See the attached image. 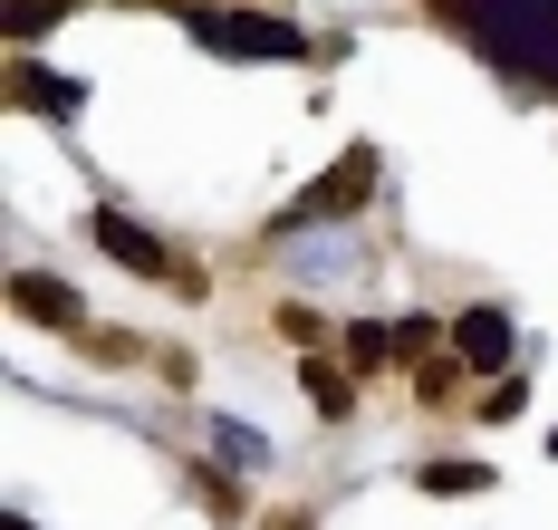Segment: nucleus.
<instances>
[{
    "instance_id": "1",
    "label": "nucleus",
    "mask_w": 558,
    "mask_h": 530,
    "mask_svg": "<svg viewBox=\"0 0 558 530\" xmlns=\"http://www.w3.org/2000/svg\"><path fill=\"white\" fill-rule=\"evenodd\" d=\"M376 174H386V165H376V145H347L328 174L289 203V222H347V213H366V203H376Z\"/></svg>"
},
{
    "instance_id": "2",
    "label": "nucleus",
    "mask_w": 558,
    "mask_h": 530,
    "mask_svg": "<svg viewBox=\"0 0 558 530\" xmlns=\"http://www.w3.org/2000/svg\"><path fill=\"white\" fill-rule=\"evenodd\" d=\"M193 39H213L231 59H308V39L289 20H241V10H193Z\"/></svg>"
},
{
    "instance_id": "3",
    "label": "nucleus",
    "mask_w": 558,
    "mask_h": 530,
    "mask_svg": "<svg viewBox=\"0 0 558 530\" xmlns=\"http://www.w3.org/2000/svg\"><path fill=\"white\" fill-rule=\"evenodd\" d=\"M10 309H20V318H39V328H68V338H87V299L68 290L58 270H20V280H10Z\"/></svg>"
},
{
    "instance_id": "4",
    "label": "nucleus",
    "mask_w": 558,
    "mask_h": 530,
    "mask_svg": "<svg viewBox=\"0 0 558 530\" xmlns=\"http://www.w3.org/2000/svg\"><path fill=\"white\" fill-rule=\"evenodd\" d=\"M97 251H107L116 270H135V280H165V270H183L165 241H155V232H135L125 213H97Z\"/></svg>"
},
{
    "instance_id": "5",
    "label": "nucleus",
    "mask_w": 558,
    "mask_h": 530,
    "mask_svg": "<svg viewBox=\"0 0 558 530\" xmlns=\"http://www.w3.org/2000/svg\"><path fill=\"white\" fill-rule=\"evenodd\" d=\"M452 357H462V366H510V357H520V328H510L501 309H462V318H452Z\"/></svg>"
},
{
    "instance_id": "6",
    "label": "nucleus",
    "mask_w": 558,
    "mask_h": 530,
    "mask_svg": "<svg viewBox=\"0 0 558 530\" xmlns=\"http://www.w3.org/2000/svg\"><path fill=\"white\" fill-rule=\"evenodd\" d=\"M10 107H39V117H77L87 97H77V77H49V68L10 59Z\"/></svg>"
},
{
    "instance_id": "7",
    "label": "nucleus",
    "mask_w": 558,
    "mask_h": 530,
    "mask_svg": "<svg viewBox=\"0 0 558 530\" xmlns=\"http://www.w3.org/2000/svg\"><path fill=\"white\" fill-rule=\"evenodd\" d=\"M414 482L452 502V492H492V463H472V454H434V463H414Z\"/></svg>"
},
{
    "instance_id": "8",
    "label": "nucleus",
    "mask_w": 558,
    "mask_h": 530,
    "mask_svg": "<svg viewBox=\"0 0 558 530\" xmlns=\"http://www.w3.org/2000/svg\"><path fill=\"white\" fill-rule=\"evenodd\" d=\"M299 386H308V406L328 414V424H347V414H356V386H347V376H337L328 357H299Z\"/></svg>"
},
{
    "instance_id": "9",
    "label": "nucleus",
    "mask_w": 558,
    "mask_h": 530,
    "mask_svg": "<svg viewBox=\"0 0 558 530\" xmlns=\"http://www.w3.org/2000/svg\"><path fill=\"white\" fill-rule=\"evenodd\" d=\"M68 10H87V0H0V39L29 49V39H39L49 20H68Z\"/></svg>"
},
{
    "instance_id": "10",
    "label": "nucleus",
    "mask_w": 558,
    "mask_h": 530,
    "mask_svg": "<svg viewBox=\"0 0 558 530\" xmlns=\"http://www.w3.org/2000/svg\"><path fill=\"white\" fill-rule=\"evenodd\" d=\"M77 348L97 357V366H155V348H145V338H135V328H87V338H77Z\"/></svg>"
},
{
    "instance_id": "11",
    "label": "nucleus",
    "mask_w": 558,
    "mask_h": 530,
    "mask_svg": "<svg viewBox=\"0 0 558 530\" xmlns=\"http://www.w3.org/2000/svg\"><path fill=\"white\" fill-rule=\"evenodd\" d=\"M193 502H203L213 521H241V482H231V472H213V463H193Z\"/></svg>"
},
{
    "instance_id": "12",
    "label": "nucleus",
    "mask_w": 558,
    "mask_h": 530,
    "mask_svg": "<svg viewBox=\"0 0 558 530\" xmlns=\"http://www.w3.org/2000/svg\"><path fill=\"white\" fill-rule=\"evenodd\" d=\"M347 366H356V376H386L395 366V328H347Z\"/></svg>"
},
{
    "instance_id": "13",
    "label": "nucleus",
    "mask_w": 558,
    "mask_h": 530,
    "mask_svg": "<svg viewBox=\"0 0 558 530\" xmlns=\"http://www.w3.org/2000/svg\"><path fill=\"white\" fill-rule=\"evenodd\" d=\"M462 376H472L462 357H434V366L414 376V396H424V406H452V396H462Z\"/></svg>"
},
{
    "instance_id": "14",
    "label": "nucleus",
    "mask_w": 558,
    "mask_h": 530,
    "mask_svg": "<svg viewBox=\"0 0 558 530\" xmlns=\"http://www.w3.org/2000/svg\"><path fill=\"white\" fill-rule=\"evenodd\" d=\"M520 406H530V376H501V386H482V424H510Z\"/></svg>"
},
{
    "instance_id": "15",
    "label": "nucleus",
    "mask_w": 558,
    "mask_h": 530,
    "mask_svg": "<svg viewBox=\"0 0 558 530\" xmlns=\"http://www.w3.org/2000/svg\"><path fill=\"white\" fill-rule=\"evenodd\" d=\"M279 338H299V348H308V338H318V309H299V299H279Z\"/></svg>"
},
{
    "instance_id": "16",
    "label": "nucleus",
    "mask_w": 558,
    "mask_h": 530,
    "mask_svg": "<svg viewBox=\"0 0 558 530\" xmlns=\"http://www.w3.org/2000/svg\"><path fill=\"white\" fill-rule=\"evenodd\" d=\"M155 376L165 386H193V348H155Z\"/></svg>"
},
{
    "instance_id": "17",
    "label": "nucleus",
    "mask_w": 558,
    "mask_h": 530,
    "mask_svg": "<svg viewBox=\"0 0 558 530\" xmlns=\"http://www.w3.org/2000/svg\"><path fill=\"white\" fill-rule=\"evenodd\" d=\"M260 530H318V511H299V502H289V511H260Z\"/></svg>"
},
{
    "instance_id": "18",
    "label": "nucleus",
    "mask_w": 558,
    "mask_h": 530,
    "mask_svg": "<svg viewBox=\"0 0 558 530\" xmlns=\"http://www.w3.org/2000/svg\"><path fill=\"white\" fill-rule=\"evenodd\" d=\"M0 530H29V521H0Z\"/></svg>"
},
{
    "instance_id": "19",
    "label": "nucleus",
    "mask_w": 558,
    "mask_h": 530,
    "mask_svg": "<svg viewBox=\"0 0 558 530\" xmlns=\"http://www.w3.org/2000/svg\"><path fill=\"white\" fill-rule=\"evenodd\" d=\"M549 454H558V444H549Z\"/></svg>"
}]
</instances>
